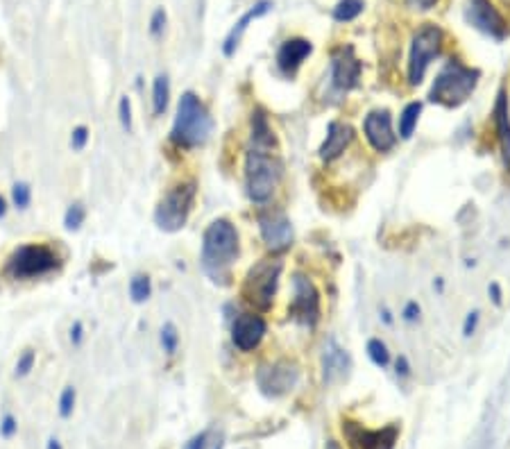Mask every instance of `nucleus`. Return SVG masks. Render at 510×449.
Listing matches in <instances>:
<instances>
[{
    "instance_id": "obj_1",
    "label": "nucleus",
    "mask_w": 510,
    "mask_h": 449,
    "mask_svg": "<svg viewBox=\"0 0 510 449\" xmlns=\"http://www.w3.org/2000/svg\"><path fill=\"white\" fill-rule=\"evenodd\" d=\"M239 232L225 218H218L206 227L202 236V266L213 282L229 277V266L239 259Z\"/></svg>"
},
{
    "instance_id": "obj_2",
    "label": "nucleus",
    "mask_w": 510,
    "mask_h": 449,
    "mask_svg": "<svg viewBox=\"0 0 510 449\" xmlns=\"http://www.w3.org/2000/svg\"><path fill=\"white\" fill-rule=\"evenodd\" d=\"M478 77H481L478 69H472V66L463 64L461 60H449L435 75L431 91H428V100L449 109L461 107L474 93Z\"/></svg>"
},
{
    "instance_id": "obj_3",
    "label": "nucleus",
    "mask_w": 510,
    "mask_h": 449,
    "mask_svg": "<svg viewBox=\"0 0 510 449\" xmlns=\"http://www.w3.org/2000/svg\"><path fill=\"white\" fill-rule=\"evenodd\" d=\"M213 121L206 107L202 105V100L197 98L193 91H186L177 102V114H175V123H173V132H170V138L177 148H199L202 143H206V138L211 134Z\"/></svg>"
},
{
    "instance_id": "obj_4",
    "label": "nucleus",
    "mask_w": 510,
    "mask_h": 449,
    "mask_svg": "<svg viewBox=\"0 0 510 449\" xmlns=\"http://www.w3.org/2000/svg\"><path fill=\"white\" fill-rule=\"evenodd\" d=\"M282 161L268 150H250L245 157V189L250 200L265 204L282 180Z\"/></svg>"
},
{
    "instance_id": "obj_5",
    "label": "nucleus",
    "mask_w": 510,
    "mask_h": 449,
    "mask_svg": "<svg viewBox=\"0 0 510 449\" xmlns=\"http://www.w3.org/2000/svg\"><path fill=\"white\" fill-rule=\"evenodd\" d=\"M282 270V259H261L247 270L245 282H243V298L250 306L258 308V311H268L275 302Z\"/></svg>"
},
{
    "instance_id": "obj_6",
    "label": "nucleus",
    "mask_w": 510,
    "mask_h": 449,
    "mask_svg": "<svg viewBox=\"0 0 510 449\" xmlns=\"http://www.w3.org/2000/svg\"><path fill=\"white\" fill-rule=\"evenodd\" d=\"M442 43H445V32H442L440 25L424 23L422 27H417V32L413 34V39H411V53H409V82L411 84L422 82L431 62L435 57H440Z\"/></svg>"
},
{
    "instance_id": "obj_7",
    "label": "nucleus",
    "mask_w": 510,
    "mask_h": 449,
    "mask_svg": "<svg viewBox=\"0 0 510 449\" xmlns=\"http://www.w3.org/2000/svg\"><path fill=\"white\" fill-rule=\"evenodd\" d=\"M197 195V184L182 182L168 191L164 200L159 202L157 211H154V223L159 225V230L164 232H180L189 220V213L193 209Z\"/></svg>"
},
{
    "instance_id": "obj_8",
    "label": "nucleus",
    "mask_w": 510,
    "mask_h": 449,
    "mask_svg": "<svg viewBox=\"0 0 510 449\" xmlns=\"http://www.w3.org/2000/svg\"><path fill=\"white\" fill-rule=\"evenodd\" d=\"M59 266L57 254L48 245H21L7 261V272L14 279H34Z\"/></svg>"
},
{
    "instance_id": "obj_9",
    "label": "nucleus",
    "mask_w": 510,
    "mask_h": 449,
    "mask_svg": "<svg viewBox=\"0 0 510 449\" xmlns=\"http://www.w3.org/2000/svg\"><path fill=\"white\" fill-rule=\"evenodd\" d=\"M300 384V365L291 359H277L256 370V386L265 397H284Z\"/></svg>"
},
{
    "instance_id": "obj_10",
    "label": "nucleus",
    "mask_w": 510,
    "mask_h": 449,
    "mask_svg": "<svg viewBox=\"0 0 510 449\" xmlns=\"http://www.w3.org/2000/svg\"><path fill=\"white\" fill-rule=\"evenodd\" d=\"M288 315L304 327H315L320 320V293L302 272L293 275V302L288 306Z\"/></svg>"
},
{
    "instance_id": "obj_11",
    "label": "nucleus",
    "mask_w": 510,
    "mask_h": 449,
    "mask_svg": "<svg viewBox=\"0 0 510 449\" xmlns=\"http://www.w3.org/2000/svg\"><path fill=\"white\" fill-rule=\"evenodd\" d=\"M343 436L352 449H395L399 426L388 424L383 429H367L354 420H343Z\"/></svg>"
},
{
    "instance_id": "obj_12",
    "label": "nucleus",
    "mask_w": 510,
    "mask_h": 449,
    "mask_svg": "<svg viewBox=\"0 0 510 449\" xmlns=\"http://www.w3.org/2000/svg\"><path fill=\"white\" fill-rule=\"evenodd\" d=\"M363 64L352 46H338L331 53V89L336 93H350L361 82Z\"/></svg>"
},
{
    "instance_id": "obj_13",
    "label": "nucleus",
    "mask_w": 510,
    "mask_h": 449,
    "mask_svg": "<svg viewBox=\"0 0 510 449\" xmlns=\"http://www.w3.org/2000/svg\"><path fill=\"white\" fill-rule=\"evenodd\" d=\"M465 19L470 25H474L478 32H483L492 39H504L508 25L501 12L494 7L492 0H467L465 7Z\"/></svg>"
},
{
    "instance_id": "obj_14",
    "label": "nucleus",
    "mask_w": 510,
    "mask_h": 449,
    "mask_svg": "<svg viewBox=\"0 0 510 449\" xmlns=\"http://www.w3.org/2000/svg\"><path fill=\"white\" fill-rule=\"evenodd\" d=\"M258 230L270 252H284L293 243V225L284 211L258 213Z\"/></svg>"
},
{
    "instance_id": "obj_15",
    "label": "nucleus",
    "mask_w": 510,
    "mask_h": 449,
    "mask_svg": "<svg viewBox=\"0 0 510 449\" xmlns=\"http://www.w3.org/2000/svg\"><path fill=\"white\" fill-rule=\"evenodd\" d=\"M363 132L367 143L376 152H390L397 145V134L393 130V116L388 109H374L363 121Z\"/></svg>"
},
{
    "instance_id": "obj_16",
    "label": "nucleus",
    "mask_w": 510,
    "mask_h": 449,
    "mask_svg": "<svg viewBox=\"0 0 510 449\" xmlns=\"http://www.w3.org/2000/svg\"><path fill=\"white\" fill-rule=\"evenodd\" d=\"M265 320L256 313H241L232 325V343L241 352H252L261 345L265 336Z\"/></svg>"
},
{
    "instance_id": "obj_17",
    "label": "nucleus",
    "mask_w": 510,
    "mask_h": 449,
    "mask_svg": "<svg viewBox=\"0 0 510 449\" xmlns=\"http://www.w3.org/2000/svg\"><path fill=\"white\" fill-rule=\"evenodd\" d=\"M354 136H356V132L350 123H343V121H331L329 128H327V136H324V141L320 145V159L322 161H336L340 154H343L347 148L352 145Z\"/></svg>"
},
{
    "instance_id": "obj_18",
    "label": "nucleus",
    "mask_w": 510,
    "mask_h": 449,
    "mask_svg": "<svg viewBox=\"0 0 510 449\" xmlns=\"http://www.w3.org/2000/svg\"><path fill=\"white\" fill-rule=\"evenodd\" d=\"M352 370V359L347 354V350H343L340 345L329 338L322 348V377L324 384H336V381L345 379L347 372Z\"/></svg>"
},
{
    "instance_id": "obj_19",
    "label": "nucleus",
    "mask_w": 510,
    "mask_h": 449,
    "mask_svg": "<svg viewBox=\"0 0 510 449\" xmlns=\"http://www.w3.org/2000/svg\"><path fill=\"white\" fill-rule=\"evenodd\" d=\"M313 53V43L308 39H302V36H293V39H286L277 50V66L284 75H295L298 69L308 55Z\"/></svg>"
},
{
    "instance_id": "obj_20",
    "label": "nucleus",
    "mask_w": 510,
    "mask_h": 449,
    "mask_svg": "<svg viewBox=\"0 0 510 449\" xmlns=\"http://www.w3.org/2000/svg\"><path fill=\"white\" fill-rule=\"evenodd\" d=\"M270 10H272V0H258V3H254L252 7H250V10L243 14L239 21H236V25L232 27V30H229L227 39L223 43V53L227 57H232L236 53V48H239V41L243 39V34L247 32V27L252 25L256 19L265 16Z\"/></svg>"
},
{
    "instance_id": "obj_21",
    "label": "nucleus",
    "mask_w": 510,
    "mask_h": 449,
    "mask_svg": "<svg viewBox=\"0 0 510 449\" xmlns=\"http://www.w3.org/2000/svg\"><path fill=\"white\" fill-rule=\"evenodd\" d=\"M492 119H494V128H497L501 157H504V164L510 171V105H508L506 89H499V93H497V100H494V109H492Z\"/></svg>"
},
{
    "instance_id": "obj_22",
    "label": "nucleus",
    "mask_w": 510,
    "mask_h": 449,
    "mask_svg": "<svg viewBox=\"0 0 510 449\" xmlns=\"http://www.w3.org/2000/svg\"><path fill=\"white\" fill-rule=\"evenodd\" d=\"M252 143L254 150H268V152L277 145L275 132H272L270 121L263 109H254L252 114Z\"/></svg>"
},
{
    "instance_id": "obj_23",
    "label": "nucleus",
    "mask_w": 510,
    "mask_h": 449,
    "mask_svg": "<svg viewBox=\"0 0 510 449\" xmlns=\"http://www.w3.org/2000/svg\"><path fill=\"white\" fill-rule=\"evenodd\" d=\"M420 114H422V102H409L404 107L402 116H399V136L402 138H411L413 132L417 128Z\"/></svg>"
},
{
    "instance_id": "obj_24",
    "label": "nucleus",
    "mask_w": 510,
    "mask_h": 449,
    "mask_svg": "<svg viewBox=\"0 0 510 449\" xmlns=\"http://www.w3.org/2000/svg\"><path fill=\"white\" fill-rule=\"evenodd\" d=\"M363 7H365L363 0H338L331 16H334V21H338V23H350V21L359 19L361 14H363Z\"/></svg>"
},
{
    "instance_id": "obj_25",
    "label": "nucleus",
    "mask_w": 510,
    "mask_h": 449,
    "mask_svg": "<svg viewBox=\"0 0 510 449\" xmlns=\"http://www.w3.org/2000/svg\"><path fill=\"white\" fill-rule=\"evenodd\" d=\"M168 98H170V82L166 75H157L152 84V109L154 116H161L168 107Z\"/></svg>"
},
{
    "instance_id": "obj_26",
    "label": "nucleus",
    "mask_w": 510,
    "mask_h": 449,
    "mask_svg": "<svg viewBox=\"0 0 510 449\" xmlns=\"http://www.w3.org/2000/svg\"><path fill=\"white\" fill-rule=\"evenodd\" d=\"M150 293H152V286H150V277L147 275H136L130 282V295L136 304H143V302L150 298Z\"/></svg>"
},
{
    "instance_id": "obj_27",
    "label": "nucleus",
    "mask_w": 510,
    "mask_h": 449,
    "mask_svg": "<svg viewBox=\"0 0 510 449\" xmlns=\"http://www.w3.org/2000/svg\"><path fill=\"white\" fill-rule=\"evenodd\" d=\"M367 354L372 359V363L379 367H386L390 363V352L386 348V343H381L379 338H372V341L367 343Z\"/></svg>"
},
{
    "instance_id": "obj_28",
    "label": "nucleus",
    "mask_w": 510,
    "mask_h": 449,
    "mask_svg": "<svg viewBox=\"0 0 510 449\" xmlns=\"http://www.w3.org/2000/svg\"><path fill=\"white\" fill-rule=\"evenodd\" d=\"M84 218H86V211H84L82 204H80V202L71 204L69 211H66V216H64V225H66V230H69V232H75V230H80V227H82V223H84Z\"/></svg>"
},
{
    "instance_id": "obj_29",
    "label": "nucleus",
    "mask_w": 510,
    "mask_h": 449,
    "mask_svg": "<svg viewBox=\"0 0 510 449\" xmlns=\"http://www.w3.org/2000/svg\"><path fill=\"white\" fill-rule=\"evenodd\" d=\"M177 345H180V334H177V327L173 322L161 327V348H164L166 354H175Z\"/></svg>"
},
{
    "instance_id": "obj_30",
    "label": "nucleus",
    "mask_w": 510,
    "mask_h": 449,
    "mask_svg": "<svg viewBox=\"0 0 510 449\" xmlns=\"http://www.w3.org/2000/svg\"><path fill=\"white\" fill-rule=\"evenodd\" d=\"M12 200H14V204H16L19 209H27L29 200H32V191H29V186H27L25 182L14 184V189H12Z\"/></svg>"
},
{
    "instance_id": "obj_31",
    "label": "nucleus",
    "mask_w": 510,
    "mask_h": 449,
    "mask_svg": "<svg viewBox=\"0 0 510 449\" xmlns=\"http://www.w3.org/2000/svg\"><path fill=\"white\" fill-rule=\"evenodd\" d=\"M73 406H75V388L69 386L64 388L62 397H59V413H62V417H69L73 413Z\"/></svg>"
},
{
    "instance_id": "obj_32",
    "label": "nucleus",
    "mask_w": 510,
    "mask_h": 449,
    "mask_svg": "<svg viewBox=\"0 0 510 449\" xmlns=\"http://www.w3.org/2000/svg\"><path fill=\"white\" fill-rule=\"evenodd\" d=\"M166 21H168V16H166V12H164V10H154L152 19H150V34H152V36H161V34H164V30H166Z\"/></svg>"
},
{
    "instance_id": "obj_33",
    "label": "nucleus",
    "mask_w": 510,
    "mask_h": 449,
    "mask_svg": "<svg viewBox=\"0 0 510 449\" xmlns=\"http://www.w3.org/2000/svg\"><path fill=\"white\" fill-rule=\"evenodd\" d=\"M118 116H121V125L125 130H132V102L130 98H121L118 102Z\"/></svg>"
},
{
    "instance_id": "obj_34",
    "label": "nucleus",
    "mask_w": 510,
    "mask_h": 449,
    "mask_svg": "<svg viewBox=\"0 0 510 449\" xmlns=\"http://www.w3.org/2000/svg\"><path fill=\"white\" fill-rule=\"evenodd\" d=\"M34 359H36V354L32 350L23 352V356H21L19 363H16V374H19V377H25V374H29V370H32V365H34Z\"/></svg>"
},
{
    "instance_id": "obj_35",
    "label": "nucleus",
    "mask_w": 510,
    "mask_h": 449,
    "mask_svg": "<svg viewBox=\"0 0 510 449\" xmlns=\"http://www.w3.org/2000/svg\"><path fill=\"white\" fill-rule=\"evenodd\" d=\"M86 141H88V130L84 128V125H80V128L73 130V136H71L73 150H82L86 145Z\"/></svg>"
},
{
    "instance_id": "obj_36",
    "label": "nucleus",
    "mask_w": 510,
    "mask_h": 449,
    "mask_svg": "<svg viewBox=\"0 0 510 449\" xmlns=\"http://www.w3.org/2000/svg\"><path fill=\"white\" fill-rule=\"evenodd\" d=\"M0 433H3L5 438H12L14 433H16V420H14V415L7 413L3 417V422H0Z\"/></svg>"
},
{
    "instance_id": "obj_37",
    "label": "nucleus",
    "mask_w": 510,
    "mask_h": 449,
    "mask_svg": "<svg viewBox=\"0 0 510 449\" xmlns=\"http://www.w3.org/2000/svg\"><path fill=\"white\" fill-rule=\"evenodd\" d=\"M476 325H478V311L467 313V318H465V325H463V336L470 338L476 331Z\"/></svg>"
},
{
    "instance_id": "obj_38",
    "label": "nucleus",
    "mask_w": 510,
    "mask_h": 449,
    "mask_svg": "<svg viewBox=\"0 0 510 449\" xmlns=\"http://www.w3.org/2000/svg\"><path fill=\"white\" fill-rule=\"evenodd\" d=\"M402 315H404L406 322H415L420 318V304H417V302H409V304L404 306Z\"/></svg>"
},
{
    "instance_id": "obj_39",
    "label": "nucleus",
    "mask_w": 510,
    "mask_h": 449,
    "mask_svg": "<svg viewBox=\"0 0 510 449\" xmlns=\"http://www.w3.org/2000/svg\"><path fill=\"white\" fill-rule=\"evenodd\" d=\"M82 338H84V325L77 320V322H73V327H71V343L80 345L82 343Z\"/></svg>"
},
{
    "instance_id": "obj_40",
    "label": "nucleus",
    "mask_w": 510,
    "mask_h": 449,
    "mask_svg": "<svg viewBox=\"0 0 510 449\" xmlns=\"http://www.w3.org/2000/svg\"><path fill=\"white\" fill-rule=\"evenodd\" d=\"M206 447V433H197V436H193L189 440L186 445H184V449H204Z\"/></svg>"
},
{
    "instance_id": "obj_41",
    "label": "nucleus",
    "mask_w": 510,
    "mask_h": 449,
    "mask_svg": "<svg viewBox=\"0 0 510 449\" xmlns=\"http://www.w3.org/2000/svg\"><path fill=\"white\" fill-rule=\"evenodd\" d=\"M413 10H420V12H426V10H431V7H435V3L438 0H406Z\"/></svg>"
},
{
    "instance_id": "obj_42",
    "label": "nucleus",
    "mask_w": 510,
    "mask_h": 449,
    "mask_svg": "<svg viewBox=\"0 0 510 449\" xmlns=\"http://www.w3.org/2000/svg\"><path fill=\"white\" fill-rule=\"evenodd\" d=\"M395 367H397V374H399V377H409V374H411V365H409V359H406V356H399V359H397V363H395Z\"/></svg>"
},
{
    "instance_id": "obj_43",
    "label": "nucleus",
    "mask_w": 510,
    "mask_h": 449,
    "mask_svg": "<svg viewBox=\"0 0 510 449\" xmlns=\"http://www.w3.org/2000/svg\"><path fill=\"white\" fill-rule=\"evenodd\" d=\"M490 295L494 300V304H501V289L497 284H490Z\"/></svg>"
},
{
    "instance_id": "obj_44",
    "label": "nucleus",
    "mask_w": 510,
    "mask_h": 449,
    "mask_svg": "<svg viewBox=\"0 0 510 449\" xmlns=\"http://www.w3.org/2000/svg\"><path fill=\"white\" fill-rule=\"evenodd\" d=\"M48 449H62V445H59V440H57V438H50V440H48Z\"/></svg>"
},
{
    "instance_id": "obj_45",
    "label": "nucleus",
    "mask_w": 510,
    "mask_h": 449,
    "mask_svg": "<svg viewBox=\"0 0 510 449\" xmlns=\"http://www.w3.org/2000/svg\"><path fill=\"white\" fill-rule=\"evenodd\" d=\"M5 211H7V202H5V197L0 195V218L5 216Z\"/></svg>"
},
{
    "instance_id": "obj_46",
    "label": "nucleus",
    "mask_w": 510,
    "mask_h": 449,
    "mask_svg": "<svg viewBox=\"0 0 510 449\" xmlns=\"http://www.w3.org/2000/svg\"><path fill=\"white\" fill-rule=\"evenodd\" d=\"M327 449H340V447H338V445L334 443V440H331V443H329V447H327Z\"/></svg>"
},
{
    "instance_id": "obj_47",
    "label": "nucleus",
    "mask_w": 510,
    "mask_h": 449,
    "mask_svg": "<svg viewBox=\"0 0 510 449\" xmlns=\"http://www.w3.org/2000/svg\"><path fill=\"white\" fill-rule=\"evenodd\" d=\"M216 449H223V443H218V447Z\"/></svg>"
}]
</instances>
